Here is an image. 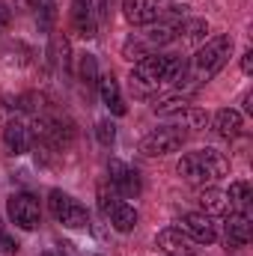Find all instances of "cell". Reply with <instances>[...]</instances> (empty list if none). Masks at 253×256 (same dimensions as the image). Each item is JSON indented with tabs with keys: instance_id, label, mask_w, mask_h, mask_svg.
Listing matches in <instances>:
<instances>
[{
	"instance_id": "obj_25",
	"label": "cell",
	"mask_w": 253,
	"mask_h": 256,
	"mask_svg": "<svg viewBox=\"0 0 253 256\" xmlns=\"http://www.w3.org/2000/svg\"><path fill=\"white\" fill-rule=\"evenodd\" d=\"M96 137H98L102 146H114V143H116V126H114L110 120H102V122L96 126Z\"/></svg>"
},
{
	"instance_id": "obj_21",
	"label": "cell",
	"mask_w": 253,
	"mask_h": 256,
	"mask_svg": "<svg viewBox=\"0 0 253 256\" xmlns=\"http://www.w3.org/2000/svg\"><path fill=\"white\" fill-rule=\"evenodd\" d=\"M33 9H36V24H39V33H51L54 21H57V0H30Z\"/></svg>"
},
{
	"instance_id": "obj_22",
	"label": "cell",
	"mask_w": 253,
	"mask_h": 256,
	"mask_svg": "<svg viewBox=\"0 0 253 256\" xmlns=\"http://www.w3.org/2000/svg\"><path fill=\"white\" fill-rule=\"evenodd\" d=\"M226 196H230V206H232V208H238V212H248V206H250V200H253L250 182H244V179L232 182V185H230V191H226Z\"/></svg>"
},
{
	"instance_id": "obj_7",
	"label": "cell",
	"mask_w": 253,
	"mask_h": 256,
	"mask_svg": "<svg viewBox=\"0 0 253 256\" xmlns=\"http://www.w3.org/2000/svg\"><path fill=\"white\" fill-rule=\"evenodd\" d=\"M179 230L188 236L194 244H214L218 242V224H214V218H208V214H202V212H188V214H182V220H179Z\"/></svg>"
},
{
	"instance_id": "obj_2",
	"label": "cell",
	"mask_w": 253,
	"mask_h": 256,
	"mask_svg": "<svg viewBox=\"0 0 253 256\" xmlns=\"http://www.w3.org/2000/svg\"><path fill=\"white\" fill-rule=\"evenodd\" d=\"M232 48H236V42H232L230 33H214L212 39H206V42L196 48L194 60L188 63L190 78H194L196 84H208L214 74L224 72V66L230 63Z\"/></svg>"
},
{
	"instance_id": "obj_20",
	"label": "cell",
	"mask_w": 253,
	"mask_h": 256,
	"mask_svg": "<svg viewBox=\"0 0 253 256\" xmlns=\"http://www.w3.org/2000/svg\"><path fill=\"white\" fill-rule=\"evenodd\" d=\"M98 78H102L98 60H96L92 54H80V60H78V80H80L86 90H96V86H98Z\"/></svg>"
},
{
	"instance_id": "obj_24",
	"label": "cell",
	"mask_w": 253,
	"mask_h": 256,
	"mask_svg": "<svg viewBox=\"0 0 253 256\" xmlns=\"http://www.w3.org/2000/svg\"><path fill=\"white\" fill-rule=\"evenodd\" d=\"M182 120H185V122L194 128V131H202V128L212 122V116H208L206 110H200V108H188V110L182 114Z\"/></svg>"
},
{
	"instance_id": "obj_16",
	"label": "cell",
	"mask_w": 253,
	"mask_h": 256,
	"mask_svg": "<svg viewBox=\"0 0 253 256\" xmlns=\"http://www.w3.org/2000/svg\"><path fill=\"white\" fill-rule=\"evenodd\" d=\"M230 208H232V206H230L226 191H220V188H206V191L200 194V212H202V214L218 218V214H226Z\"/></svg>"
},
{
	"instance_id": "obj_15",
	"label": "cell",
	"mask_w": 253,
	"mask_h": 256,
	"mask_svg": "<svg viewBox=\"0 0 253 256\" xmlns=\"http://www.w3.org/2000/svg\"><path fill=\"white\" fill-rule=\"evenodd\" d=\"M212 122H214V131L220 134V137H238L242 134V128H244V120H242V114L236 110V108H220L214 116H212Z\"/></svg>"
},
{
	"instance_id": "obj_29",
	"label": "cell",
	"mask_w": 253,
	"mask_h": 256,
	"mask_svg": "<svg viewBox=\"0 0 253 256\" xmlns=\"http://www.w3.org/2000/svg\"><path fill=\"white\" fill-rule=\"evenodd\" d=\"M185 256H202V254H185Z\"/></svg>"
},
{
	"instance_id": "obj_6",
	"label": "cell",
	"mask_w": 253,
	"mask_h": 256,
	"mask_svg": "<svg viewBox=\"0 0 253 256\" xmlns=\"http://www.w3.org/2000/svg\"><path fill=\"white\" fill-rule=\"evenodd\" d=\"M6 212H9V220H12L18 230H24V232H33V230H39V224H42V206H39V200H36L33 194H27V191L12 194Z\"/></svg>"
},
{
	"instance_id": "obj_30",
	"label": "cell",
	"mask_w": 253,
	"mask_h": 256,
	"mask_svg": "<svg viewBox=\"0 0 253 256\" xmlns=\"http://www.w3.org/2000/svg\"><path fill=\"white\" fill-rule=\"evenodd\" d=\"M96 256H102V254H96Z\"/></svg>"
},
{
	"instance_id": "obj_1",
	"label": "cell",
	"mask_w": 253,
	"mask_h": 256,
	"mask_svg": "<svg viewBox=\"0 0 253 256\" xmlns=\"http://www.w3.org/2000/svg\"><path fill=\"white\" fill-rule=\"evenodd\" d=\"M176 173L188 182V185H214L230 173V161L224 152L218 149H196V152H185L176 164Z\"/></svg>"
},
{
	"instance_id": "obj_18",
	"label": "cell",
	"mask_w": 253,
	"mask_h": 256,
	"mask_svg": "<svg viewBox=\"0 0 253 256\" xmlns=\"http://www.w3.org/2000/svg\"><path fill=\"white\" fill-rule=\"evenodd\" d=\"M188 108H190L188 96H161V98L152 102V110L158 116H182Z\"/></svg>"
},
{
	"instance_id": "obj_14",
	"label": "cell",
	"mask_w": 253,
	"mask_h": 256,
	"mask_svg": "<svg viewBox=\"0 0 253 256\" xmlns=\"http://www.w3.org/2000/svg\"><path fill=\"white\" fill-rule=\"evenodd\" d=\"M104 218L114 224V230H116V232H131V230L137 226V220H140L137 208H134V206H128L126 200H116V202L108 208V214H104Z\"/></svg>"
},
{
	"instance_id": "obj_12",
	"label": "cell",
	"mask_w": 253,
	"mask_h": 256,
	"mask_svg": "<svg viewBox=\"0 0 253 256\" xmlns=\"http://www.w3.org/2000/svg\"><path fill=\"white\" fill-rule=\"evenodd\" d=\"M98 96H102V102H104V108L114 114V116H126V98H122V90H120V84L114 80V74H102L98 78Z\"/></svg>"
},
{
	"instance_id": "obj_26",
	"label": "cell",
	"mask_w": 253,
	"mask_h": 256,
	"mask_svg": "<svg viewBox=\"0 0 253 256\" xmlns=\"http://www.w3.org/2000/svg\"><path fill=\"white\" fill-rule=\"evenodd\" d=\"M9 21H12V9H9L6 3H0V30L9 27Z\"/></svg>"
},
{
	"instance_id": "obj_23",
	"label": "cell",
	"mask_w": 253,
	"mask_h": 256,
	"mask_svg": "<svg viewBox=\"0 0 253 256\" xmlns=\"http://www.w3.org/2000/svg\"><path fill=\"white\" fill-rule=\"evenodd\" d=\"M152 51H149V45L143 42V36L140 33H131L126 42H122V57L131 60V63H137V60H143V57H149Z\"/></svg>"
},
{
	"instance_id": "obj_9",
	"label": "cell",
	"mask_w": 253,
	"mask_h": 256,
	"mask_svg": "<svg viewBox=\"0 0 253 256\" xmlns=\"http://www.w3.org/2000/svg\"><path fill=\"white\" fill-rule=\"evenodd\" d=\"M224 242H226V250H238L250 242V214L248 212H226V220H224Z\"/></svg>"
},
{
	"instance_id": "obj_17",
	"label": "cell",
	"mask_w": 253,
	"mask_h": 256,
	"mask_svg": "<svg viewBox=\"0 0 253 256\" xmlns=\"http://www.w3.org/2000/svg\"><path fill=\"white\" fill-rule=\"evenodd\" d=\"M206 33H208L206 18H179L176 24V39L182 42H206Z\"/></svg>"
},
{
	"instance_id": "obj_3",
	"label": "cell",
	"mask_w": 253,
	"mask_h": 256,
	"mask_svg": "<svg viewBox=\"0 0 253 256\" xmlns=\"http://www.w3.org/2000/svg\"><path fill=\"white\" fill-rule=\"evenodd\" d=\"M122 15L134 27H149V24H158L164 18H185L188 6H176L173 0H126Z\"/></svg>"
},
{
	"instance_id": "obj_27",
	"label": "cell",
	"mask_w": 253,
	"mask_h": 256,
	"mask_svg": "<svg viewBox=\"0 0 253 256\" xmlns=\"http://www.w3.org/2000/svg\"><path fill=\"white\" fill-rule=\"evenodd\" d=\"M242 72H244V74L253 72V51H244V54H242Z\"/></svg>"
},
{
	"instance_id": "obj_8",
	"label": "cell",
	"mask_w": 253,
	"mask_h": 256,
	"mask_svg": "<svg viewBox=\"0 0 253 256\" xmlns=\"http://www.w3.org/2000/svg\"><path fill=\"white\" fill-rule=\"evenodd\" d=\"M108 179H110V188L120 194V196H126V200H134V196H140V191H143L140 173L131 170L126 161H116L114 158L108 164Z\"/></svg>"
},
{
	"instance_id": "obj_13",
	"label": "cell",
	"mask_w": 253,
	"mask_h": 256,
	"mask_svg": "<svg viewBox=\"0 0 253 256\" xmlns=\"http://www.w3.org/2000/svg\"><path fill=\"white\" fill-rule=\"evenodd\" d=\"M155 242H158V248H161L167 256H185V254H190V244H194L179 226H167V230H161Z\"/></svg>"
},
{
	"instance_id": "obj_4",
	"label": "cell",
	"mask_w": 253,
	"mask_h": 256,
	"mask_svg": "<svg viewBox=\"0 0 253 256\" xmlns=\"http://www.w3.org/2000/svg\"><path fill=\"white\" fill-rule=\"evenodd\" d=\"M48 206H51L54 220L63 224L66 230H84V226H90V212H86V206L78 202L72 194L54 188V191L48 194Z\"/></svg>"
},
{
	"instance_id": "obj_10",
	"label": "cell",
	"mask_w": 253,
	"mask_h": 256,
	"mask_svg": "<svg viewBox=\"0 0 253 256\" xmlns=\"http://www.w3.org/2000/svg\"><path fill=\"white\" fill-rule=\"evenodd\" d=\"M3 146L9 155H24L33 149V131H30V122H24L21 116L6 122L3 126Z\"/></svg>"
},
{
	"instance_id": "obj_11",
	"label": "cell",
	"mask_w": 253,
	"mask_h": 256,
	"mask_svg": "<svg viewBox=\"0 0 253 256\" xmlns=\"http://www.w3.org/2000/svg\"><path fill=\"white\" fill-rule=\"evenodd\" d=\"M72 27L80 39L96 36V6H92V0H72Z\"/></svg>"
},
{
	"instance_id": "obj_28",
	"label": "cell",
	"mask_w": 253,
	"mask_h": 256,
	"mask_svg": "<svg viewBox=\"0 0 253 256\" xmlns=\"http://www.w3.org/2000/svg\"><path fill=\"white\" fill-rule=\"evenodd\" d=\"M244 110H248V114H250V110H253V96H250V92L244 96Z\"/></svg>"
},
{
	"instance_id": "obj_19",
	"label": "cell",
	"mask_w": 253,
	"mask_h": 256,
	"mask_svg": "<svg viewBox=\"0 0 253 256\" xmlns=\"http://www.w3.org/2000/svg\"><path fill=\"white\" fill-rule=\"evenodd\" d=\"M68 39L66 36H57L54 42H51V66H54V72L57 74H68L72 72V57H68Z\"/></svg>"
},
{
	"instance_id": "obj_5",
	"label": "cell",
	"mask_w": 253,
	"mask_h": 256,
	"mask_svg": "<svg viewBox=\"0 0 253 256\" xmlns=\"http://www.w3.org/2000/svg\"><path fill=\"white\" fill-rule=\"evenodd\" d=\"M188 140V131H182L179 126H167V128H155L149 131L143 140H140V152L146 158H164V155H173L185 146Z\"/></svg>"
}]
</instances>
